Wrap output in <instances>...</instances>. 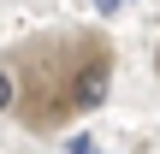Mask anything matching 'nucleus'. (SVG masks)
<instances>
[{"label": "nucleus", "mask_w": 160, "mask_h": 154, "mask_svg": "<svg viewBox=\"0 0 160 154\" xmlns=\"http://www.w3.org/2000/svg\"><path fill=\"white\" fill-rule=\"evenodd\" d=\"M107 77H113L107 59H89V65L71 77V107H77V113H95V107L107 101Z\"/></svg>", "instance_id": "nucleus-1"}, {"label": "nucleus", "mask_w": 160, "mask_h": 154, "mask_svg": "<svg viewBox=\"0 0 160 154\" xmlns=\"http://www.w3.org/2000/svg\"><path fill=\"white\" fill-rule=\"evenodd\" d=\"M12 95H18V89H12V77H6V71H0V113H6V107H12Z\"/></svg>", "instance_id": "nucleus-2"}, {"label": "nucleus", "mask_w": 160, "mask_h": 154, "mask_svg": "<svg viewBox=\"0 0 160 154\" xmlns=\"http://www.w3.org/2000/svg\"><path fill=\"white\" fill-rule=\"evenodd\" d=\"M101 12H119V0H101Z\"/></svg>", "instance_id": "nucleus-3"}]
</instances>
